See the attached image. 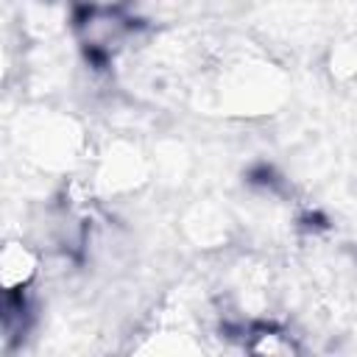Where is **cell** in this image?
Returning a JSON list of instances; mask_svg holds the SVG:
<instances>
[{
	"label": "cell",
	"instance_id": "6da1fadb",
	"mask_svg": "<svg viewBox=\"0 0 357 357\" xmlns=\"http://www.w3.org/2000/svg\"><path fill=\"white\" fill-rule=\"evenodd\" d=\"M70 33L92 67H112L134 53L142 22L120 0H86L70 14Z\"/></svg>",
	"mask_w": 357,
	"mask_h": 357
},
{
	"label": "cell",
	"instance_id": "7a4b0ae2",
	"mask_svg": "<svg viewBox=\"0 0 357 357\" xmlns=\"http://www.w3.org/2000/svg\"><path fill=\"white\" fill-rule=\"evenodd\" d=\"M47 271V254L31 234H6L0 245V290L8 298H31Z\"/></svg>",
	"mask_w": 357,
	"mask_h": 357
},
{
	"label": "cell",
	"instance_id": "3957f363",
	"mask_svg": "<svg viewBox=\"0 0 357 357\" xmlns=\"http://www.w3.org/2000/svg\"><path fill=\"white\" fill-rule=\"evenodd\" d=\"M231 332L240 349L257 357H298L304 351L301 335H296L287 324L276 318H257Z\"/></svg>",
	"mask_w": 357,
	"mask_h": 357
}]
</instances>
